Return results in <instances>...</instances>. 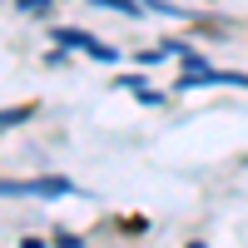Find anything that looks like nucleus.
I'll use <instances>...</instances> for the list:
<instances>
[{
    "mask_svg": "<svg viewBox=\"0 0 248 248\" xmlns=\"http://www.w3.org/2000/svg\"><path fill=\"white\" fill-rule=\"evenodd\" d=\"M55 40H60V45H79V50H90L99 65H114V60H119L105 40H94V35H85V30H55Z\"/></svg>",
    "mask_w": 248,
    "mask_h": 248,
    "instance_id": "obj_2",
    "label": "nucleus"
},
{
    "mask_svg": "<svg viewBox=\"0 0 248 248\" xmlns=\"http://www.w3.org/2000/svg\"><path fill=\"white\" fill-rule=\"evenodd\" d=\"M15 10L20 15H40V10H50V0H15Z\"/></svg>",
    "mask_w": 248,
    "mask_h": 248,
    "instance_id": "obj_5",
    "label": "nucleus"
},
{
    "mask_svg": "<svg viewBox=\"0 0 248 248\" xmlns=\"http://www.w3.org/2000/svg\"><path fill=\"white\" fill-rule=\"evenodd\" d=\"M199 85H233V90H248V75H233V70H189L179 79V94H189V90H199Z\"/></svg>",
    "mask_w": 248,
    "mask_h": 248,
    "instance_id": "obj_1",
    "label": "nucleus"
},
{
    "mask_svg": "<svg viewBox=\"0 0 248 248\" xmlns=\"http://www.w3.org/2000/svg\"><path fill=\"white\" fill-rule=\"evenodd\" d=\"M94 5H105V10H119V15H139V0H94Z\"/></svg>",
    "mask_w": 248,
    "mask_h": 248,
    "instance_id": "obj_4",
    "label": "nucleus"
},
{
    "mask_svg": "<svg viewBox=\"0 0 248 248\" xmlns=\"http://www.w3.org/2000/svg\"><path fill=\"white\" fill-rule=\"evenodd\" d=\"M5 194H40V199H60V194H75L70 179H30V184H5Z\"/></svg>",
    "mask_w": 248,
    "mask_h": 248,
    "instance_id": "obj_3",
    "label": "nucleus"
}]
</instances>
